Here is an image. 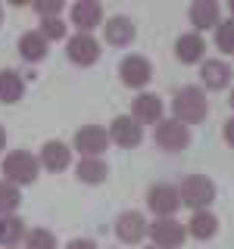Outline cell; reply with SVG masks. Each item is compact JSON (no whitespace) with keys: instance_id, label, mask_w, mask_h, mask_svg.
Returning <instances> with one entry per match:
<instances>
[{"instance_id":"1","label":"cell","mask_w":234,"mask_h":249,"mask_svg":"<svg viewBox=\"0 0 234 249\" xmlns=\"http://www.w3.org/2000/svg\"><path fill=\"white\" fill-rule=\"evenodd\" d=\"M172 119H178L181 124H200L206 119L209 112V103H206V93L200 88H194V84H187L175 93V100H172Z\"/></svg>"},{"instance_id":"2","label":"cell","mask_w":234,"mask_h":249,"mask_svg":"<svg viewBox=\"0 0 234 249\" xmlns=\"http://www.w3.org/2000/svg\"><path fill=\"white\" fill-rule=\"evenodd\" d=\"M178 196H181V206L194 209V212H203L215 199V184L206 175H187L181 187H178Z\"/></svg>"},{"instance_id":"3","label":"cell","mask_w":234,"mask_h":249,"mask_svg":"<svg viewBox=\"0 0 234 249\" xmlns=\"http://www.w3.org/2000/svg\"><path fill=\"white\" fill-rule=\"evenodd\" d=\"M38 171H41V162H38L31 153H25V150H16V153H10L3 159V178L10 184H16V187L35 184Z\"/></svg>"},{"instance_id":"4","label":"cell","mask_w":234,"mask_h":249,"mask_svg":"<svg viewBox=\"0 0 234 249\" xmlns=\"http://www.w3.org/2000/svg\"><path fill=\"white\" fill-rule=\"evenodd\" d=\"M150 240L156 249H178L187 240V228L178 218H156L150 221Z\"/></svg>"},{"instance_id":"5","label":"cell","mask_w":234,"mask_h":249,"mask_svg":"<svg viewBox=\"0 0 234 249\" xmlns=\"http://www.w3.org/2000/svg\"><path fill=\"white\" fill-rule=\"evenodd\" d=\"M153 137L166 153H181V150H187V143H191V131H187V124H181L178 119H162L156 124Z\"/></svg>"},{"instance_id":"6","label":"cell","mask_w":234,"mask_h":249,"mask_svg":"<svg viewBox=\"0 0 234 249\" xmlns=\"http://www.w3.org/2000/svg\"><path fill=\"white\" fill-rule=\"evenodd\" d=\"M147 206H150L153 215L159 218H172L181 209V196H178V187L172 184H153L150 190H147Z\"/></svg>"},{"instance_id":"7","label":"cell","mask_w":234,"mask_h":249,"mask_svg":"<svg viewBox=\"0 0 234 249\" xmlns=\"http://www.w3.org/2000/svg\"><path fill=\"white\" fill-rule=\"evenodd\" d=\"M147 231H150V224H147V218L140 212H122L119 218H116V237H119V243L125 246H135L140 243V240L147 237Z\"/></svg>"},{"instance_id":"8","label":"cell","mask_w":234,"mask_h":249,"mask_svg":"<svg viewBox=\"0 0 234 249\" xmlns=\"http://www.w3.org/2000/svg\"><path fill=\"white\" fill-rule=\"evenodd\" d=\"M106 146H109V134L100 124H84L75 134V150L81 153L84 159H100V153H103Z\"/></svg>"},{"instance_id":"9","label":"cell","mask_w":234,"mask_h":249,"mask_svg":"<svg viewBox=\"0 0 234 249\" xmlns=\"http://www.w3.org/2000/svg\"><path fill=\"white\" fill-rule=\"evenodd\" d=\"M106 134H109V140H113V143L125 146V150H135L140 140H144V128H140V124L131 119V115H116Z\"/></svg>"},{"instance_id":"10","label":"cell","mask_w":234,"mask_h":249,"mask_svg":"<svg viewBox=\"0 0 234 249\" xmlns=\"http://www.w3.org/2000/svg\"><path fill=\"white\" fill-rule=\"evenodd\" d=\"M119 78L128 84V88L140 90L144 84H150V78H153L150 59H144V56H125V59L119 62Z\"/></svg>"},{"instance_id":"11","label":"cell","mask_w":234,"mask_h":249,"mask_svg":"<svg viewBox=\"0 0 234 249\" xmlns=\"http://www.w3.org/2000/svg\"><path fill=\"white\" fill-rule=\"evenodd\" d=\"M66 56L75 66H94L100 59V44L94 41V35H75L66 44Z\"/></svg>"},{"instance_id":"12","label":"cell","mask_w":234,"mask_h":249,"mask_svg":"<svg viewBox=\"0 0 234 249\" xmlns=\"http://www.w3.org/2000/svg\"><path fill=\"white\" fill-rule=\"evenodd\" d=\"M131 119H135L140 128L144 124H159L162 122V100L156 93H137L131 100Z\"/></svg>"},{"instance_id":"13","label":"cell","mask_w":234,"mask_h":249,"mask_svg":"<svg viewBox=\"0 0 234 249\" xmlns=\"http://www.w3.org/2000/svg\"><path fill=\"white\" fill-rule=\"evenodd\" d=\"M69 13H72V25L78 28V35H91L103 22V10H100L97 0H78V3H72Z\"/></svg>"},{"instance_id":"14","label":"cell","mask_w":234,"mask_h":249,"mask_svg":"<svg viewBox=\"0 0 234 249\" xmlns=\"http://www.w3.org/2000/svg\"><path fill=\"white\" fill-rule=\"evenodd\" d=\"M38 162H41L47 171H66L69 165H72V150H69L62 140H50V143L41 146Z\"/></svg>"},{"instance_id":"15","label":"cell","mask_w":234,"mask_h":249,"mask_svg":"<svg viewBox=\"0 0 234 249\" xmlns=\"http://www.w3.org/2000/svg\"><path fill=\"white\" fill-rule=\"evenodd\" d=\"M203 53H206V41H203V35L197 31H187L175 41V56L184 62V66H194V62L203 59Z\"/></svg>"},{"instance_id":"16","label":"cell","mask_w":234,"mask_h":249,"mask_svg":"<svg viewBox=\"0 0 234 249\" xmlns=\"http://www.w3.org/2000/svg\"><path fill=\"white\" fill-rule=\"evenodd\" d=\"M200 78L209 90H225L231 84V66L222 59H206L200 66Z\"/></svg>"},{"instance_id":"17","label":"cell","mask_w":234,"mask_h":249,"mask_svg":"<svg viewBox=\"0 0 234 249\" xmlns=\"http://www.w3.org/2000/svg\"><path fill=\"white\" fill-rule=\"evenodd\" d=\"M218 3L215 0H197V3H191V25H194V31H206V28H215L218 22Z\"/></svg>"},{"instance_id":"18","label":"cell","mask_w":234,"mask_h":249,"mask_svg":"<svg viewBox=\"0 0 234 249\" xmlns=\"http://www.w3.org/2000/svg\"><path fill=\"white\" fill-rule=\"evenodd\" d=\"M103 35L113 47H128L135 41V22H131L128 16H113L103 25Z\"/></svg>"},{"instance_id":"19","label":"cell","mask_w":234,"mask_h":249,"mask_svg":"<svg viewBox=\"0 0 234 249\" xmlns=\"http://www.w3.org/2000/svg\"><path fill=\"white\" fill-rule=\"evenodd\" d=\"M187 233H191L194 240H213L215 233H218V218L213 212H194L191 215V221H187Z\"/></svg>"},{"instance_id":"20","label":"cell","mask_w":234,"mask_h":249,"mask_svg":"<svg viewBox=\"0 0 234 249\" xmlns=\"http://www.w3.org/2000/svg\"><path fill=\"white\" fill-rule=\"evenodd\" d=\"M19 56L25 62H41L47 56V41L41 31H25L19 37Z\"/></svg>"},{"instance_id":"21","label":"cell","mask_w":234,"mask_h":249,"mask_svg":"<svg viewBox=\"0 0 234 249\" xmlns=\"http://www.w3.org/2000/svg\"><path fill=\"white\" fill-rule=\"evenodd\" d=\"M22 90H25L22 75L13 72V69H3V72H0V103H19Z\"/></svg>"},{"instance_id":"22","label":"cell","mask_w":234,"mask_h":249,"mask_svg":"<svg viewBox=\"0 0 234 249\" xmlns=\"http://www.w3.org/2000/svg\"><path fill=\"white\" fill-rule=\"evenodd\" d=\"M106 175H109V168H106L103 159H81L75 165V178L81 184H103Z\"/></svg>"},{"instance_id":"23","label":"cell","mask_w":234,"mask_h":249,"mask_svg":"<svg viewBox=\"0 0 234 249\" xmlns=\"http://www.w3.org/2000/svg\"><path fill=\"white\" fill-rule=\"evenodd\" d=\"M25 237V221L19 215H0V246H16Z\"/></svg>"},{"instance_id":"24","label":"cell","mask_w":234,"mask_h":249,"mask_svg":"<svg viewBox=\"0 0 234 249\" xmlns=\"http://www.w3.org/2000/svg\"><path fill=\"white\" fill-rule=\"evenodd\" d=\"M22 202V193L19 187L10 184V181H0V215H13Z\"/></svg>"},{"instance_id":"25","label":"cell","mask_w":234,"mask_h":249,"mask_svg":"<svg viewBox=\"0 0 234 249\" xmlns=\"http://www.w3.org/2000/svg\"><path fill=\"white\" fill-rule=\"evenodd\" d=\"M215 47L222 53H234V19H225L215 25Z\"/></svg>"},{"instance_id":"26","label":"cell","mask_w":234,"mask_h":249,"mask_svg":"<svg viewBox=\"0 0 234 249\" xmlns=\"http://www.w3.org/2000/svg\"><path fill=\"white\" fill-rule=\"evenodd\" d=\"M25 249H57V237L44 228H35L25 233Z\"/></svg>"},{"instance_id":"27","label":"cell","mask_w":234,"mask_h":249,"mask_svg":"<svg viewBox=\"0 0 234 249\" xmlns=\"http://www.w3.org/2000/svg\"><path fill=\"white\" fill-rule=\"evenodd\" d=\"M41 35L44 41H62L66 37V25H62V19H41Z\"/></svg>"},{"instance_id":"28","label":"cell","mask_w":234,"mask_h":249,"mask_svg":"<svg viewBox=\"0 0 234 249\" xmlns=\"http://www.w3.org/2000/svg\"><path fill=\"white\" fill-rule=\"evenodd\" d=\"M35 13L41 16V19H57L62 13V3L59 0H41V3H35Z\"/></svg>"},{"instance_id":"29","label":"cell","mask_w":234,"mask_h":249,"mask_svg":"<svg viewBox=\"0 0 234 249\" xmlns=\"http://www.w3.org/2000/svg\"><path fill=\"white\" fill-rule=\"evenodd\" d=\"M66 249H97V243H94V240H88V237H81V240H72Z\"/></svg>"},{"instance_id":"30","label":"cell","mask_w":234,"mask_h":249,"mask_svg":"<svg viewBox=\"0 0 234 249\" xmlns=\"http://www.w3.org/2000/svg\"><path fill=\"white\" fill-rule=\"evenodd\" d=\"M225 140H228V143L234 146V119H228V122H225Z\"/></svg>"},{"instance_id":"31","label":"cell","mask_w":234,"mask_h":249,"mask_svg":"<svg viewBox=\"0 0 234 249\" xmlns=\"http://www.w3.org/2000/svg\"><path fill=\"white\" fill-rule=\"evenodd\" d=\"M6 146V131H3V124H0V150Z\"/></svg>"},{"instance_id":"32","label":"cell","mask_w":234,"mask_h":249,"mask_svg":"<svg viewBox=\"0 0 234 249\" xmlns=\"http://www.w3.org/2000/svg\"><path fill=\"white\" fill-rule=\"evenodd\" d=\"M228 10H231V19H234V0H231V3H228Z\"/></svg>"},{"instance_id":"33","label":"cell","mask_w":234,"mask_h":249,"mask_svg":"<svg viewBox=\"0 0 234 249\" xmlns=\"http://www.w3.org/2000/svg\"><path fill=\"white\" fill-rule=\"evenodd\" d=\"M228 103H231V109H234V90H231V100H228Z\"/></svg>"},{"instance_id":"34","label":"cell","mask_w":234,"mask_h":249,"mask_svg":"<svg viewBox=\"0 0 234 249\" xmlns=\"http://www.w3.org/2000/svg\"><path fill=\"white\" fill-rule=\"evenodd\" d=\"M0 22H3V10H0Z\"/></svg>"},{"instance_id":"35","label":"cell","mask_w":234,"mask_h":249,"mask_svg":"<svg viewBox=\"0 0 234 249\" xmlns=\"http://www.w3.org/2000/svg\"><path fill=\"white\" fill-rule=\"evenodd\" d=\"M153 249H156V246H153Z\"/></svg>"}]
</instances>
